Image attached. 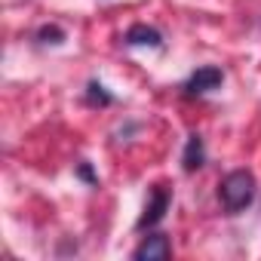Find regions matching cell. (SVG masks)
Returning a JSON list of instances; mask_svg holds the SVG:
<instances>
[{
  "label": "cell",
  "instance_id": "obj_1",
  "mask_svg": "<svg viewBox=\"0 0 261 261\" xmlns=\"http://www.w3.org/2000/svg\"><path fill=\"white\" fill-rule=\"evenodd\" d=\"M218 200H221V206H224L230 215L249 209L252 200H255V175H252L249 169H233V172H227V175L221 178V185H218Z\"/></svg>",
  "mask_w": 261,
  "mask_h": 261
},
{
  "label": "cell",
  "instance_id": "obj_8",
  "mask_svg": "<svg viewBox=\"0 0 261 261\" xmlns=\"http://www.w3.org/2000/svg\"><path fill=\"white\" fill-rule=\"evenodd\" d=\"M37 40H40V43H62V40H65V31L56 28V25H46V28L37 31Z\"/></svg>",
  "mask_w": 261,
  "mask_h": 261
},
{
  "label": "cell",
  "instance_id": "obj_4",
  "mask_svg": "<svg viewBox=\"0 0 261 261\" xmlns=\"http://www.w3.org/2000/svg\"><path fill=\"white\" fill-rule=\"evenodd\" d=\"M133 258L136 261H166V258H172V243L166 233H151L142 240V246L133 252Z\"/></svg>",
  "mask_w": 261,
  "mask_h": 261
},
{
  "label": "cell",
  "instance_id": "obj_2",
  "mask_svg": "<svg viewBox=\"0 0 261 261\" xmlns=\"http://www.w3.org/2000/svg\"><path fill=\"white\" fill-rule=\"evenodd\" d=\"M169 203H172L169 188H166V185H157V188L151 191V200H148V206H145V212H142V218H139V224H136V227H139V230L157 227V224L163 221V215H166Z\"/></svg>",
  "mask_w": 261,
  "mask_h": 261
},
{
  "label": "cell",
  "instance_id": "obj_6",
  "mask_svg": "<svg viewBox=\"0 0 261 261\" xmlns=\"http://www.w3.org/2000/svg\"><path fill=\"white\" fill-rule=\"evenodd\" d=\"M129 46H151V49H160L163 46V37H160V31L157 28H151V25H133L126 31V37H123Z\"/></svg>",
  "mask_w": 261,
  "mask_h": 261
},
{
  "label": "cell",
  "instance_id": "obj_5",
  "mask_svg": "<svg viewBox=\"0 0 261 261\" xmlns=\"http://www.w3.org/2000/svg\"><path fill=\"white\" fill-rule=\"evenodd\" d=\"M203 163H206V145H203V139H200L197 133H191V136H188V142H185L181 169H185V172H197Z\"/></svg>",
  "mask_w": 261,
  "mask_h": 261
},
{
  "label": "cell",
  "instance_id": "obj_3",
  "mask_svg": "<svg viewBox=\"0 0 261 261\" xmlns=\"http://www.w3.org/2000/svg\"><path fill=\"white\" fill-rule=\"evenodd\" d=\"M221 80H224L221 68H215V65H203V68H197V71L185 80L181 89H185V95H206V92L218 89Z\"/></svg>",
  "mask_w": 261,
  "mask_h": 261
},
{
  "label": "cell",
  "instance_id": "obj_7",
  "mask_svg": "<svg viewBox=\"0 0 261 261\" xmlns=\"http://www.w3.org/2000/svg\"><path fill=\"white\" fill-rule=\"evenodd\" d=\"M86 101H89V105H101V108H105V105H111L114 98L105 92V86H101V83H95V80H92V83L86 86Z\"/></svg>",
  "mask_w": 261,
  "mask_h": 261
},
{
  "label": "cell",
  "instance_id": "obj_9",
  "mask_svg": "<svg viewBox=\"0 0 261 261\" xmlns=\"http://www.w3.org/2000/svg\"><path fill=\"white\" fill-rule=\"evenodd\" d=\"M77 175H80L83 181H89V185H95V181H98V178H95V172L89 169V163H80V166H77Z\"/></svg>",
  "mask_w": 261,
  "mask_h": 261
}]
</instances>
